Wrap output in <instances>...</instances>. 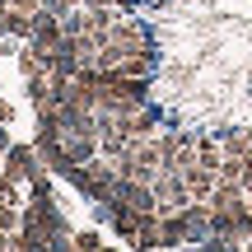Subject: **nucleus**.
<instances>
[{
  "label": "nucleus",
  "instance_id": "f257e3e1",
  "mask_svg": "<svg viewBox=\"0 0 252 252\" xmlns=\"http://www.w3.org/2000/svg\"><path fill=\"white\" fill-rule=\"evenodd\" d=\"M33 168H37L33 150H9V178H19V173H33Z\"/></svg>",
  "mask_w": 252,
  "mask_h": 252
},
{
  "label": "nucleus",
  "instance_id": "7ed1b4c3",
  "mask_svg": "<svg viewBox=\"0 0 252 252\" xmlns=\"http://www.w3.org/2000/svg\"><path fill=\"white\" fill-rule=\"evenodd\" d=\"M9 9H24L28 14V9H37V0H9Z\"/></svg>",
  "mask_w": 252,
  "mask_h": 252
},
{
  "label": "nucleus",
  "instance_id": "f03ea898",
  "mask_svg": "<svg viewBox=\"0 0 252 252\" xmlns=\"http://www.w3.org/2000/svg\"><path fill=\"white\" fill-rule=\"evenodd\" d=\"M75 243H80V252H94V248H98V238H94V234H80Z\"/></svg>",
  "mask_w": 252,
  "mask_h": 252
}]
</instances>
